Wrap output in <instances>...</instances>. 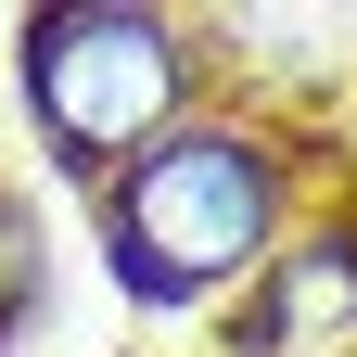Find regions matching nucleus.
Wrapping results in <instances>:
<instances>
[{
  "label": "nucleus",
  "mask_w": 357,
  "mask_h": 357,
  "mask_svg": "<svg viewBox=\"0 0 357 357\" xmlns=\"http://www.w3.org/2000/svg\"><path fill=\"white\" fill-rule=\"evenodd\" d=\"M26 306H38V217L0 192V332H13Z\"/></svg>",
  "instance_id": "4"
},
{
  "label": "nucleus",
  "mask_w": 357,
  "mask_h": 357,
  "mask_svg": "<svg viewBox=\"0 0 357 357\" xmlns=\"http://www.w3.org/2000/svg\"><path fill=\"white\" fill-rule=\"evenodd\" d=\"M294 230V166L243 115H178L141 166L102 178V255L141 306H217L255 294V268Z\"/></svg>",
  "instance_id": "1"
},
{
  "label": "nucleus",
  "mask_w": 357,
  "mask_h": 357,
  "mask_svg": "<svg viewBox=\"0 0 357 357\" xmlns=\"http://www.w3.org/2000/svg\"><path fill=\"white\" fill-rule=\"evenodd\" d=\"M230 357H357V217L332 230H281V255L255 268Z\"/></svg>",
  "instance_id": "3"
},
{
  "label": "nucleus",
  "mask_w": 357,
  "mask_h": 357,
  "mask_svg": "<svg viewBox=\"0 0 357 357\" xmlns=\"http://www.w3.org/2000/svg\"><path fill=\"white\" fill-rule=\"evenodd\" d=\"M192 77H204L192 26L153 13V0H52V13H26V115L52 141V166L89 178V192L192 115Z\"/></svg>",
  "instance_id": "2"
}]
</instances>
